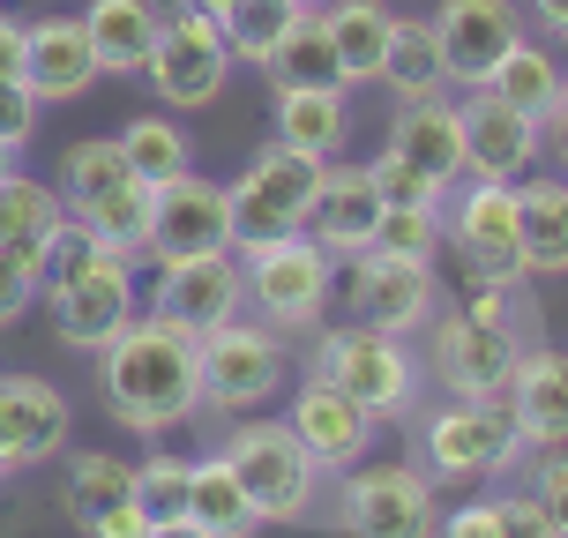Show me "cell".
<instances>
[{"mask_svg": "<svg viewBox=\"0 0 568 538\" xmlns=\"http://www.w3.org/2000/svg\"><path fill=\"white\" fill-rule=\"evenodd\" d=\"M150 262H187V255H232V210H225V187L217 180H195L180 172L158 187L150 202Z\"/></svg>", "mask_w": 568, "mask_h": 538, "instance_id": "obj_14", "label": "cell"}, {"mask_svg": "<svg viewBox=\"0 0 568 538\" xmlns=\"http://www.w3.org/2000/svg\"><path fill=\"white\" fill-rule=\"evenodd\" d=\"M187 524L202 538H262L255 501L240 494L225 456H195V479H187Z\"/></svg>", "mask_w": 568, "mask_h": 538, "instance_id": "obj_29", "label": "cell"}, {"mask_svg": "<svg viewBox=\"0 0 568 538\" xmlns=\"http://www.w3.org/2000/svg\"><path fill=\"white\" fill-rule=\"evenodd\" d=\"M486 98H501L509 113L524 120H546V105H554V90H561V60H554V45H539V38H516L509 53L486 68Z\"/></svg>", "mask_w": 568, "mask_h": 538, "instance_id": "obj_30", "label": "cell"}, {"mask_svg": "<svg viewBox=\"0 0 568 538\" xmlns=\"http://www.w3.org/2000/svg\"><path fill=\"white\" fill-rule=\"evenodd\" d=\"M142 307L180 322V329H217L232 314H247V277L240 255H187V262H158V284L142 292Z\"/></svg>", "mask_w": 568, "mask_h": 538, "instance_id": "obj_15", "label": "cell"}, {"mask_svg": "<svg viewBox=\"0 0 568 538\" xmlns=\"http://www.w3.org/2000/svg\"><path fill=\"white\" fill-rule=\"evenodd\" d=\"M292 8H307V16H314V8H329V0H292Z\"/></svg>", "mask_w": 568, "mask_h": 538, "instance_id": "obj_53", "label": "cell"}, {"mask_svg": "<svg viewBox=\"0 0 568 538\" xmlns=\"http://www.w3.org/2000/svg\"><path fill=\"white\" fill-rule=\"evenodd\" d=\"M135 494V464H120L113 449H75L68 456V479H60V501H68V516L75 524H98L105 509H120Z\"/></svg>", "mask_w": 568, "mask_h": 538, "instance_id": "obj_34", "label": "cell"}, {"mask_svg": "<svg viewBox=\"0 0 568 538\" xmlns=\"http://www.w3.org/2000/svg\"><path fill=\"white\" fill-rule=\"evenodd\" d=\"M187 479H195V464L172 449H150L135 464V501L150 509V524H165V516H187Z\"/></svg>", "mask_w": 568, "mask_h": 538, "instance_id": "obj_37", "label": "cell"}, {"mask_svg": "<svg viewBox=\"0 0 568 538\" xmlns=\"http://www.w3.org/2000/svg\"><path fill=\"white\" fill-rule=\"evenodd\" d=\"M322 30H329V53H337V75L344 90H359L382 75V53H389V23H397V8L389 0H329V8H314Z\"/></svg>", "mask_w": 568, "mask_h": 538, "instance_id": "obj_24", "label": "cell"}, {"mask_svg": "<svg viewBox=\"0 0 568 538\" xmlns=\"http://www.w3.org/2000/svg\"><path fill=\"white\" fill-rule=\"evenodd\" d=\"M38 113H45V105H38L23 83H0V142H8V150H23V142L38 135Z\"/></svg>", "mask_w": 568, "mask_h": 538, "instance_id": "obj_43", "label": "cell"}, {"mask_svg": "<svg viewBox=\"0 0 568 538\" xmlns=\"http://www.w3.org/2000/svg\"><path fill=\"white\" fill-rule=\"evenodd\" d=\"M344 300H352V322L412 344L426 322H434V307H442V277H434V262H419V255H382V247H367V255H352Z\"/></svg>", "mask_w": 568, "mask_h": 538, "instance_id": "obj_12", "label": "cell"}, {"mask_svg": "<svg viewBox=\"0 0 568 538\" xmlns=\"http://www.w3.org/2000/svg\"><path fill=\"white\" fill-rule=\"evenodd\" d=\"M344 135H352V90H277V142L329 165Z\"/></svg>", "mask_w": 568, "mask_h": 538, "instance_id": "obj_28", "label": "cell"}, {"mask_svg": "<svg viewBox=\"0 0 568 538\" xmlns=\"http://www.w3.org/2000/svg\"><path fill=\"white\" fill-rule=\"evenodd\" d=\"M113 180H128V158H120L113 135H90L60 158V202H83V195H98V187H113Z\"/></svg>", "mask_w": 568, "mask_h": 538, "instance_id": "obj_38", "label": "cell"}, {"mask_svg": "<svg viewBox=\"0 0 568 538\" xmlns=\"http://www.w3.org/2000/svg\"><path fill=\"white\" fill-rule=\"evenodd\" d=\"M187 8H202V16H225L232 0H187Z\"/></svg>", "mask_w": 568, "mask_h": 538, "instance_id": "obj_51", "label": "cell"}, {"mask_svg": "<svg viewBox=\"0 0 568 538\" xmlns=\"http://www.w3.org/2000/svg\"><path fill=\"white\" fill-rule=\"evenodd\" d=\"M374 247H382V255L434 262V247H442V210H382V217H374Z\"/></svg>", "mask_w": 568, "mask_h": 538, "instance_id": "obj_40", "label": "cell"}, {"mask_svg": "<svg viewBox=\"0 0 568 538\" xmlns=\"http://www.w3.org/2000/svg\"><path fill=\"white\" fill-rule=\"evenodd\" d=\"M68 225V202H60V187H45V180H30V172H8L0 180V247H16V255H45V240Z\"/></svg>", "mask_w": 568, "mask_h": 538, "instance_id": "obj_31", "label": "cell"}, {"mask_svg": "<svg viewBox=\"0 0 568 538\" xmlns=\"http://www.w3.org/2000/svg\"><path fill=\"white\" fill-rule=\"evenodd\" d=\"M419 337H426L419 382H434L442 397H464V404H501V389H509V374H516V352H524L516 329L471 322L464 307H434V322H426Z\"/></svg>", "mask_w": 568, "mask_h": 538, "instance_id": "obj_6", "label": "cell"}, {"mask_svg": "<svg viewBox=\"0 0 568 538\" xmlns=\"http://www.w3.org/2000/svg\"><path fill=\"white\" fill-rule=\"evenodd\" d=\"M38 300V262L16 255V247H0V329H16Z\"/></svg>", "mask_w": 568, "mask_h": 538, "instance_id": "obj_41", "label": "cell"}, {"mask_svg": "<svg viewBox=\"0 0 568 538\" xmlns=\"http://www.w3.org/2000/svg\"><path fill=\"white\" fill-rule=\"evenodd\" d=\"M150 202H158V187H142L135 172L128 180H113V187H98V195H83V202H68V217L105 247V255H120V262H135L142 247H150Z\"/></svg>", "mask_w": 568, "mask_h": 538, "instance_id": "obj_26", "label": "cell"}, {"mask_svg": "<svg viewBox=\"0 0 568 538\" xmlns=\"http://www.w3.org/2000/svg\"><path fill=\"white\" fill-rule=\"evenodd\" d=\"M374 217H382V195H374L367 165H322V180H314V202H307V240L314 247H329L337 262L367 255L374 247Z\"/></svg>", "mask_w": 568, "mask_h": 538, "instance_id": "obj_22", "label": "cell"}, {"mask_svg": "<svg viewBox=\"0 0 568 538\" xmlns=\"http://www.w3.org/2000/svg\"><path fill=\"white\" fill-rule=\"evenodd\" d=\"M426 23H434V45H442L449 90H479L486 68L524 38V8L516 0H442Z\"/></svg>", "mask_w": 568, "mask_h": 538, "instance_id": "obj_16", "label": "cell"}, {"mask_svg": "<svg viewBox=\"0 0 568 538\" xmlns=\"http://www.w3.org/2000/svg\"><path fill=\"white\" fill-rule=\"evenodd\" d=\"M284 382H292V344L270 322L232 314L217 329H202V412L247 419L270 397H284Z\"/></svg>", "mask_w": 568, "mask_h": 538, "instance_id": "obj_5", "label": "cell"}, {"mask_svg": "<svg viewBox=\"0 0 568 538\" xmlns=\"http://www.w3.org/2000/svg\"><path fill=\"white\" fill-rule=\"evenodd\" d=\"M307 8H292V0H232L225 16H217V30H225L232 60H247V68H262V60L284 45V30L300 23Z\"/></svg>", "mask_w": 568, "mask_h": 538, "instance_id": "obj_36", "label": "cell"}, {"mask_svg": "<svg viewBox=\"0 0 568 538\" xmlns=\"http://www.w3.org/2000/svg\"><path fill=\"white\" fill-rule=\"evenodd\" d=\"M314 180H322V158H307V150H292V142H270V150H255V158H247V172L225 187L232 255H255V247H270V240L307 232Z\"/></svg>", "mask_w": 568, "mask_h": 538, "instance_id": "obj_3", "label": "cell"}, {"mask_svg": "<svg viewBox=\"0 0 568 538\" xmlns=\"http://www.w3.org/2000/svg\"><path fill=\"white\" fill-rule=\"evenodd\" d=\"M494 501H501V538H554V524L531 494H494Z\"/></svg>", "mask_w": 568, "mask_h": 538, "instance_id": "obj_44", "label": "cell"}, {"mask_svg": "<svg viewBox=\"0 0 568 538\" xmlns=\"http://www.w3.org/2000/svg\"><path fill=\"white\" fill-rule=\"evenodd\" d=\"M397 105H426V98H449V68H442V45H434V23L419 16H397L389 23V53H382V75Z\"/></svg>", "mask_w": 568, "mask_h": 538, "instance_id": "obj_27", "label": "cell"}, {"mask_svg": "<svg viewBox=\"0 0 568 538\" xmlns=\"http://www.w3.org/2000/svg\"><path fill=\"white\" fill-rule=\"evenodd\" d=\"M307 374H314V382H329V389H344L367 419H412V412H419V352H412L404 337L367 329V322H352V329H322Z\"/></svg>", "mask_w": 568, "mask_h": 538, "instance_id": "obj_2", "label": "cell"}, {"mask_svg": "<svg viewBox=\"0 0 568 538\" xmlns=\"http://www.w3.org/2000/svg\"><path fill=\"white\" fill-rule=\"evenodd\" d=\"M90 538H150V509H142L135 494H128L120 509H105L98 524H90Z\"/></svg>", "mask_w": 568, "mask_h": 538, "instance_id": "obj_46", "label": "cell"}, {"mask_svg": "<svg viewBox=\"0 0 568 538\" xmlns=\"http://www.w3.org/2000/svg\"><path fill=\"white\" fill-rule=\"evenodd\" d=\"M262 75L277 90H344L337 75V53H329V30H322V16H300V23L284 30V45L270 60H262Z\"/></svg>", "mask_w": 568, "mask_h": 538, "instance_id": "obj_35", "label": "cell"}, {"mask_svg": "<svg viewBox=\"0 0 568 538\" xmlns=\"http://www.w3.org/2000/svg\"><path fill=\"white\" fill-rule=\"evenodd\" d=\"M501 404H509L524 449H561V441H568V352H554L546 337L524 344V352H516L509 389H501Z\"/></svg>", "mask_w": 568, "mask_h": 538, "instance_id": "obj_21", "label": "cell"}, {"mask_svg": "<svg viewBox=\"0 0 568 538\" xmlns=\"http://www.w3.org/2000/svg\"><path fill=\"white\" fill-rule=\"evenodd\" d=\"M98 83V53H90L83 16H38L23 23V90L38 105H75Z\"/></svg>", "mask_w": 568, "mask_h": 538, "instance_id": "obj_19", "label": "cell"}, {"mask_svg": "<svg viewBox=\"0 0 568 538\" xmlns=\"http://www.w3.org/2000/svg\"><path fill=\"white\" fill-rule=\"evenodd\" d=\"M539 135H546V150H554V158L568 165V75H561V90H554V105H546Z\"/></svg>", "mask_w": 568, "mask_h": 538, "instance_id": "obj_49", "label": "cell"}, {"mask_svg": "<svg viewBox=\"0 0 568 538\" xmlns=\"http://www.w3.org/2000/svg\"><path fill=\"white\" fill-rule=\"evenodd\" d=\"M240 277H247V307H255V322H270L277 337L322 329V314H329V300H337V255L314 247L307 232L240 255Z\"/></svg>", "mask_w": 568, "mask_h": 538, "instance_id": "obj_4", "label": "cell"}, {"mask_svg": "<svg viewBox=\"0 0 568 538\" xmlns=\"http://www.w3.org/2000/svg\"><path fill=\"white\" fill-rule=\"evenodd\" d=\"M217 456L232 464V479H240V494L255 501L262 524H300V516L314 509V479H322V464L300 449V434H292L284 419L232 426Z\"/></svg>", "mask_w": 568, "mask_h": 538, "instance_id": "obj_8", "label": "cell"}, {"mask_svg": "<svg viewBox=\"0 0 568 538\" xmlns=\"http://www.w3.org/2000/svg\"><path fill=\"white\" fill-rule=\"evenodd\" d=\"M524 202V277H568V180L516 187Z\"/></svg>", "mask_w": 568, "mask_h": 538, "instance_id": "obj_32", "label": "cell"}, {"mask_svg": "<svg viewBox=\"0 0 568 538\" xmlns=\"http://www.w3.org/2000/svg\"><path fill=\"white\" fill-rule=\"evenodd\" d=\"M367 180H374V195H382V210H449V187L426 180V172H412L404 158H389V150L367 165Z\"/></svg>", "mask_w": 568, "mask_h": 538, "instance_id": "obj_39", "label": "cell"}, {"mask_svg": "<svg viewBox=\"0 0 568 538\" xmlns=\"http://www.w3.org/2000/svg\"><path fill=\"white\" fill-rule=\"evenodd\" d=\"M68 426H75V412L45 374H0V471L53 464L68 449Z\"/></svg>", "mask_w": 568, "mask_h": 538, "instance_id": "obj_17", "label": "cell"}, {"mask_svg": "<svg viewBox=\"0 0 568 538\" xmlns=\"http://www.w3.org/2000/svg\"><path fill=\"white\" fill-rule=\"evenodd\" d=\"M442 240L456 247L464 277L516 284L524 277V202L516 180H456L442 210Z\"/></svg>", "mask_w": 568, "mask_h": 538, "instance_id": "obj_10", "label": "cell"}, {"mask_svg": "<svg viewBox=\"0 0 568 538\" xmlns=\"http://www.w3.org/2000/svg\"><path fill=\"white\" fill-rule=\"evenodd\" d=\"M531 501L546 509L554 538H568V441L561 449H539V486H531Z\"/></svg>", "mask_w": 568, "mask_h": 538, "instance_id": "obj_42", "label": "cell"}, {"mask_svg": "<svg viewBox=\"0 0 568 538\" xmlns=\"http://www.w3.org/2000/svg\"><path fill=\"white\" fill-rule=\"evenodd\" d=\"M344 538H442V501L419 464H352L337 494Z\"/></svg>", "mask_w": 568, "mask_h": 538, "instance_id": "obj_11", "label": "cell"}, {"mask_svg": "<svg viewBox=\"0 0 568 538\" xmlns=\"http://www.w3.org/2000/svg\"><path fill=\"white\" fill-rule=\"evenodd\" d=\"M524 434H516L509 404H464L442 397L419 419V471L426 479H501L524 464Z\"/></svg>", "mask_w": 568, "mask_h": 538, "instance_id": "obj_7", "label": "cell"}, {"mask_svg": "<svg viewBox=\"0 0 568 538\" xmlns=\"http://www.w3.org/2000/svg\"><path fill=\"white\" fill-rule=\"evenodd\" d=\"M150 538H202L187 516H165V524H150Z\"/></svg>", "mask_w": 568, "mask_h": 538, "instance_id": "obj_50", "label": "cell"}, {"mask_svg": "<svg viewBox=\"0 0 568 538\" xmlns=\"http://www.w3.org/2000/svg\"><path fill=\"white\" fill-rule=\"evenodd\" d=\"M38 300L53 307V337L68 344V352H105V344L142 314V284H135V262L98 255L83 277L53 284V292H38Z\"/></svg>", "mask_w": 568, "mask_h": 538, "instance_id": "obj_13", "label": "cell"}, {"mask_svg": "<svg viewBox=\"0 0 568 538\" xmlns=\"http://www.w3.org/2000/svg\"><path fill=\"white\" fill-rule=\"evenodd\" d=\"M464 180H524V172L539 165V120L509 113L501 98H486V90H464Z\"/></svg>", "mask_w": 568, "mask_h": 538, "instance_id": "obj_18", "label": "cell"}, {"mask_svg": "<svg viewBox=\"0 0 568 538\" xmlns=\"http://www.w3.org/2000/svg\"><path fill=\"white\" fill-rule=\"evenodd\" d=\"M8 172H16V150H8V142H0V180H8Z\"/></svg>", "mask_w": 568, "mask_h": 538, "instance_id": "obj_52", "label": "cell"}, {"mask_svg": "<svg viewBox=\"0 0 568 538\" xmlns=\"http://www.w3.org/2000/svg\"><path fill=\"white\" fill-rule=\"evenodd\" d=\"M284 426L300 434V449H307L322 471H352V464L374 449V426H382V419H367L344 389H329V382H314V374H307L300 397H292V412H284Z\"/></svg>", "mask_w": 568, "mask_h": 538, "instance_id": "obj_20", "label": "cell"}, {"mask_svg": "<svg viewBox=\"0 0 568 538\" xmlns=\"http://www.w3.org/2000/svg\"><path fill=\"white\" fill-rule=\"evenodd\" d=\"M120 158H128V172H135L142 187H165V180H180V172H195V142H187V128L165 113H142L120 128Z\"/></svg>", "mask_w": 568, "mask_h": 538, "instance_id": "obj_33", "label": "cell"}, {"mask_svg": "<svg viewBox=\"0 0 568 538\" xmlns=\"http://www.w3.org/2000/svg\"><path fill=\"white\" fill-rule=\"evenodd\" d=\"M382 150H389V158H404L412 172H426V180L456 187V180H464V113H456V98L397 105V120H389V142H382Z\"/></svg>", "mask_w": 568, "mask_h": 538, "instance_id": "obj_23", "label": "cell"}, {"mask_svg": "<svg viewBox=\"0 0 568 538\" xmlns=\"http://www.w3.org/2000/svg\"><path fill=\"white\" fill-rule=\"evenodd\" d=\"M142 83L158 90V105H172V113L217 105L232 83V45H225V30H217V16H202V8L180 0L158 23V45L142 60Z\"/></svg>", "mask_w": 568, "mask_h": 538, "instance_id": "obj_9", "label": "cell"}, {"mask_svg": "<svg viewBox=\"0 0 568 538\" xmlns=\"http://www.w3.org/2000/svg\"><path fill=\"white\" fill-rule=\"evenodd\" d=\"M442 538H501V501H464L442 516Z\"/></svg>", "mask_w": 568, "mask_h": 538, "instance_id": "obj_45", "label": "cell"}, {"mask_svg": "<svg viewBox=\"0 0 568 538\" xmlns=\"http://www.w3.org/2000/svg\"><path fill=\"white\" fill-rule=\"evenodd\" d=\"M0 479H8V471H0Z\"/></svg>", "mask_w": 568, "mask_h": 538, "instance_id": "obj_54", "label": "cell"}, {"mask_svg": "<svg viewBox=\"0 0 568 538\" xmlns=\"http://www.w3.org/2000/svg\"><path fill=\"white\" fill-rule=\"evenodd\" d=\"M98 389L128 434H172L202 412V337L142 307L98 352Z\"/></svg>", "mask_w": 568, "mask_h": 538, "instance_id": "obj_1", "label": "cell"}, {"mask_svg": "<svg viewBox=\"0 0 568 538\" xmlns=\"http://www.w3.org/2000/svg\"><path fill=\"white\" fill-rule=\"evenodd\" d=\"M0 83H23V16L0 8Z\"/></svg>", "mask_w": 568, "mask_h": 538, "instance_id": "obj_48", "label": "cell"}, {"mask_svg": "<svg viewBox=\"0 0 568 538\" xmlns=\"http://www.w3.org/2000/svg\"><path fill=\"white\" fill-rule=\"evenodd\" d=\"M531 23H539V45H568V0H516Z\"/></svg>", "mask_w": 568, "mask_h": 538, "instance_id": "obj_47", "label": "cell"}, {"mask_svg": "<svg viewBox=\"0 0 568 538\" xmlns=\"http://www.w3.org/2000/svg\"><path fill=\"white\" fill-rule=\"evenodd\" d=\"M158 23H165L158 0H90L83 30H90V53H98V75H142Z\"/></svg>", "mask_w": 568, "mask_h": 538, "instance_id": "obj_25", "label": "cell"}]
</instances>
